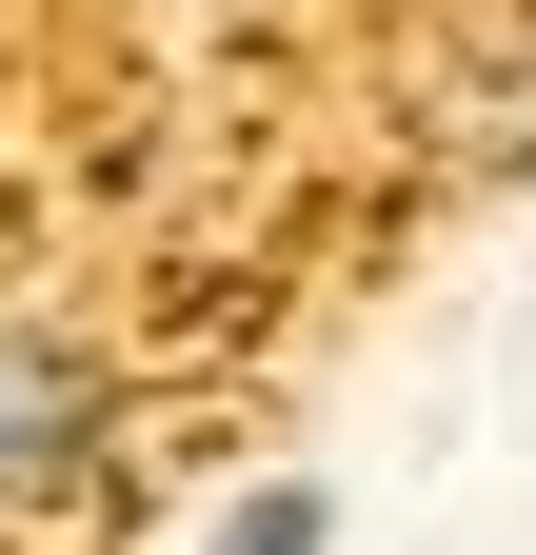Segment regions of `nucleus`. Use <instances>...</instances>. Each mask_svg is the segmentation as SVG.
I'll list each match as a JSON object with an SVG mask.
<instances>
[{"instance_id": "nucleus-1", "label": "nucleus", "mask_w": 536, "mask_h": 555, "mask_svg": "<svg viewBox=\"0 0 536 555\" xmlns=\"http://www.w3.org/2000/svg\"><path fill=\"white\" fill-rule=\"evenodd\" d=\"M80 476H100V397L60 377V358H0V496H21V516H60Z\"/></svg>"}, {"instance_id": "nucleus-2", "label": "nucleus", "mask_w": 536, "mask_h": 555, "mask_svg": "<svg viewBox=\"0 0 536 555\" xmlns=\"http://www.w3.org/2000/svg\"><path fill=\"white\" fill-rule=\"evenodd\" d=\"M318 535H339V516H318V476H258V496L219 516V555H318Z\"/></svg>"}]
</instances>
